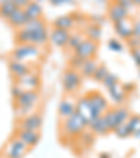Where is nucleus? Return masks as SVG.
Instances as JSON below:
<instances>
[{
    "mask_svg": "<svg viewBox=\"0 0 140 158\" xmlns=\"http://www.w3.org/2000/svg\"><path fill=\"white\" fill-rule=\"evenodd\" d=\"M42 56V49L41 46L34 44H24V45H17L15 49L11 53V59L20 60L24 63H35L41 59Z\"/></svg>",
    "mask_w": 140,
    "mask_h": 158,
    "instance_id": "nucleus-1",
    "label": "nucleus"
},
{
    "mask_svg": "<svg viewBox=\"0 0 140 158\" xmlns=\"http://www.w3.org/2000/svg\"><path fill=\"white\" fill-rule=\"evenodd\" d=\"M87 127H88V125L77 112H74L67 119L62 120V125H60V130L69 137H78L84 130H87Z\"/></svg>",
    "mask_w": 140,
    "mask_h": 158,
    "instance_id": "nucleus-2",
    "label": "nucleus"
},
{
    "mask_svg": "<svg viewBox=\"0 0 140 158\" xmlns=\"http://www.w3.org/2000/svg\"><path fill=\"white\" fill-rule=\"evenodd\" d=\"M102 116H104L109 130L113 131L118 126L128 122V119L130 118V112H129V109L125 106H118V108H113V109L109 108Z\"/></svg>",
    "mask_w": 140,
    "mask_h": 158,
    "instance_id": "nucleus-3",
    "label": "nucleus"
},
{
    "mask_svg": "<svg viewBox=\"0 0 140 158\" xmlns=\"http://www.w3.org/2000/svg\"><path fill=\"white\" fill-rule=\"evenodd\" d=\"M41 97L38 91H24L17 99H15V106L27 110L28 114H32L34 109L38 106Z\"/></svg>",
    "mask_w": 140,
    "mask_h": 158,
    "instance_id": "nucleus-4",
    "label": "nucleus"
},
{
    "mask_svg": "<svg viewBox=\"0 0 140 158\" xmlns=\"http://www.w3.org/2000/svg\"><path fill=\"white\" fill-rule=\"evenodd\" d=\"M81 83H83V77H81V74L77 72V70L67 69L65 73H63L62 84H63V88H65V91L67 94L76 93V91L80 88Z\"/></svg>",
    "mask_w": 140,
    "mask_h": 158,
    "instance_id": "nucleus-5",
    "label": "nucleus"
},
{
    "mask_svg": "<svg viewBox=\"0 0 140 158\" xmlns=\"http://www.w3.org/2000/svg\"><path fill=\"white\" fill-rule=\"evenodd\" d=\"M14 83H17L24 91H38L41 87V77L36 70H30L27 74L15 78Z\"/></svg>",
    "mask_w": 140,
    "mask_h": 158,
    "instance_id": "nucleus-6",
    "label": "nucleus"
},
{
    "mask_svg": "<svg viewBox=\"0 0 140 158\" xmlns=\"http://www.w3.org/2000/svg\"><path fill=\"white\" fill-rule=\"evenodd\" d=\"M76 112L86 120L87 125H90L95 118H98L97 114L94 112V109H92V106H91V104H90L87 95L80 97V98L76 101Z\"/></svg>",
    "mask_w": 140,
    "mask_h": 158,
    "instance_id": "nucleus-7",
    "label": "nucleus"
},
{
    "mask_svg": "<svg viewBox=\"0 0 140 158\" xmlns=\"http://www.w3.org/2000/svg\"><path fill=\"white\" fill-rule=\"evenodd\" d=\"M97 52H98V42H94V41H91V39L86 38L80 44V46L73 52V55L78 56L83 60H87V59H94Z\"/></svg>",
    "mask_w": 140,
    "mask_h": 158,
    "instance_id": "nucleus-8",
    "label": "nucleus"
},
{
    "mask_svg": "<svg viewBox=\"0 0 140 158\" xmlns=\"http://www.w3.org/2000/svg\"><path fill=\"white\" fill-rule=\"evenodd\" d=\"M28 147L25 146L23 141L18 137H14L9 141V144L6 146V150H4V154H6V158H24L25 154L28 152Z\"/></svg>",
    "mask_w": 140,
    "mask_h": 158,
    "instance_id": "nucleus-9",
    "label": "nucleus"
},
{
    "mask_svg": "<svg viewBox=\"0 0 140 158\" xmlns=\"http://www.w3.org/2000/svg\"><path fill=\"white\" fill-rule=\"evenodd\" d=\"M42 123H44V119H42V115L39 112H32V114L27 115L25 118L18 122V130H35L39 131L42 127Z\"/></svg>",
    "mask_w": 140,
    "mask_h": 158,
    "instance_id": "nucleus-10",
    "label": "nucleus"
},
{
    "mask_svg": "<svg viewBox=\"0 0 140 158\" xmlns=\"http://www.w3.org/2000/svg\"><path fill=\"white\" fill-rule=\"evenodd\" d=\"M87 98H88L90 104H91L94 112L97 114V116H102L109 109V104H108L107 98L101 93H98V91H92V93L87 94Z\"/></svg>",
    "mask_w": 140,
    "mask_h": 158,
    "instance_id": "nucleus-11",
    "label": "nucleus"
},
{
    "mask_svg": "<svg viewBox=\"0 0 140 158\" xmlns=\"http://www.w3.org/2000/svg\"><path fill=\"white\" fill-rule=\"evenodd\" d=\"M72 31H66V30H59V28H53L49 32V41L52 45L57 46V48H66L67 46L69 38H70Z\"/></svg>",
    "mask_w": 140,
    "mask_h": 158,
    "instance_id": "nucleus-12",
    "label": "nucleus"
},
{
    "mask_svg": "<svg viewBox=\"0 0 140 158\" xmlns=\"http://www.w3.org/2000/svg\"><path fill=\"white\" fill-rule=\"evenodd\" d=\"M113 30L121 38L123 39H129L130 36H133V20L130 17L125 18V20L115 23L113 24Z\"/></svg>",
    "mask_w": 140,
    "mask_h": 158,
    "instance_id": "nucleus-13",
    "label": "nucleus"
},
{
    "mask_svg": "<svg viewBox=\"0 0 140 158\" xmlns=\"http://www.w3.org/2000/svg\"><path fill=\"white\" fill-rule=\"evenodd\" d=\"M15 137H18L28 148H31V147H35L36 144L39 143L41 133L35 131V130H18Z\"/></svg>",
    "mask_w": 140,
    "mask_h": 158,
    "instance_id": "nucleus-14",
    "label": "nucleus"
},
{
    "mask_svg": "<svg viewBox=\"0 0 140 158\" xmlns=\"http://www.w3.org/2000/svg\"><path fill=\"white\" fill-rule=\"evenodd\" d=\"M57 112H59V118L60 120L67 119L69 116H72L76 112V101L70 97L67 98H63L59 104V108H57Z\"/></svg>",
    "mask_w": 140,
    "mask_h": 158,
    "instance_id": "nucleus-15",
    "label": "nucleus"
},
{
    "mask_svg": "<svg viewBox=\"0 0 140 158\" xmlns=\"http://www.w3.org/2000/svg\"><path fill=\"white\" fill-rule=\"evenodd\" d=\"M129 17H130V14H129L128 10H125L123 7L118 6L116 3L109 4V7H108V18L112 21L113 24L125 20V18H129Z\"/></svg>",
    "mask_w": 140,
    "mask_h": 158,
    "instance_id": "nucleus-16",
    "label": "nucleus"
},
{
    "mask_svg": "<svg viewBox=\"0 0 140 158\" xmlns=\"http://www.w3.org/2000/svg\"><path fill=\"white\" fill-rule=\"evenodd\" d=\"M9 69H10V73L13 74L14 78H18L21 76L27 74L31 69V64L28 63H24V62H20V60H14V59H10L9 62Z\"/></svg>",
    "mask_w": 140,
    "mask_h": 158,
    "instance_id": "nucleus-17",
    "label": "nucleus"
},
{
    "mask_svg": "<svg viewBox=\"0 0 140 158\" xmlns=\"http://www.w3.org/2000/svg\"><path fill=\"white\" fill-rule=\"evenodd\" d=\"M7 21H9V24L11 25V27L17 28V30H21V28L27 24L28 17H27V14H25L24 9H15V11L10 15Z\"/></svg>",
    "mask_w": 140,
    "mask_h": 158,
    "instance_id": "nucleus-18",
    "label": "nucleus"
},
{
    "mask_svg": "<svg viewBox=\"0 0 140 158\" xmlns=\"http://www.w3.org/2000/svg\"><path fill=\"white\" fill-rule=\"evenodd\" d=\"M88 129L91 133L97 134V136H105V134L109 133V127H108L107 122H105L104 116H98L92 120L91 123L88 125Z\"/></svg>",
    "mask_w": 140,
    "mask_h": 158,
    "instance_id": "nucleus-19",
    "label": "nucleus"
},
{
    "mask_svg": "<svg viewBox=\"0 0 140 158\" xmlns=\"http://www.w3.org/2000/svg\"><path fill=\"white\" fill-rule=\"evenodd\" d=\"M108 93H109V98L112 99V102H115L116 105H122L123 102L126 101V97H128V93L123 89L121 83L111 87V88L108 89Z\"/></svg>",
    "mask_w": 140,
    "mask_h": 158,
    "instance_id": "nucleus-20",
    "label": "nucleus"
},
{
    "mask_svg": "<svg viewBox=\"0 0 140 158\" xmlns=\"http://www.w3.org/2000/svg\"><path fill=\"white\" fill-rule=\"evenodd\" d=\"M76 27L74 18L72 14H66L60 15V17L53 20V28H59V30H66V31H72Z\"/></svg>",
    "mask_w": 140,
    "mask_h": 158,
    "instance_id": "nucleus-21",
    "label": "nucleus"
},
{
    "mask_svg": "<svg viewBox=\"0 0 140 158\" xmlns=\"http://www.w3.org/2000/svg\"><path fill=\"white\" fill-rule=\"evenodd\" d=\"M83 32H84V35H86L87 39H91V41H94V42H98L102 36L101 27L92 24V23H88V24H87V27L83 30Z\"/></svg>",
    "mask_w": 140,
    "mask_h": 158,
    "instance_id": "nucleus-22",
    "label": "nucleus"
},
{
    "mask_svg": "<svg viewBox=\"0 0 140 158\" xmlns=\"http://www.w3.org/2000/svg\"><path fill=\"white\" fill-rule=\"evenodd\" d=\"M97 67H98V63L95 62V59H87L83 62L78 73L81 74V77H92Z\"/></svg>",
    "mask_w": 140,
    "mask_h": 158,
    "instance_id": "nucleus-23",
    "label": "nucleus"
},
{
    "mask_svg": "<svg viewBox=\"0 0 140 158\" xmlns=\"http://www.w3.org/2000/svg\"><path fill=\"white\" fill-rule=\"evenodd\" d=\"M28 20H35V18H42V7L36 2H31L27 7L24 9Z\"/></svg>",
    "mask_w": 140,
    "mask_h": 158,
    "instance_id": "nucleus-24",
    "label": "nucleus"
},
{
    "mask_svg": "<svg viewBox=\"0 0 140 158\" xmlns=\"http://www.w3.org/2000/svg\"><path fill=\"white\" fill-rule=\"evenodd\" d=\"M86 39V35H84L83 31H77V32H72L70 34V38H69V42H67V46L66 48H69L70 51L74 52L76 49L80 46V44Z\"/></svg>",
    "mask_w": 140,
    "mask_h": 158,
    "instance_id": "nucleus-25",
    "label": "nucleus"
},
{
    "mask_svg": "<svg viewBox=\"0 0 140 158\" xmlns=\"http://www.w3.org/2000/svg\"><path fill=\"white\" fill-rule=\"evenodd\" d=\"M46 28V24L42 18H35V20H28L27 24L23 27V30L28 31V32H36V31H41Z\"/></svg>",
    "mask_w": 140,
    "mask_h": 158,
    "instance_id": "nucleus-26",
    "label": "nucleus"
},
{
    "mask_svg": "<svg viewBox=\"0 0 140 158\" xmlns=\"http://www.w3.org/2000/svg\"><path fill=\"white\" fill-rule=\"evenodd\" d=\"M31 36H32V44L38 45V46H42V45H45L49 41V32L46 28L36 31V32H31Z\"/></svg>",
    "mask_w": 140,
    "mask_h": 158,
    "instance_id": "nucleus-27",
    "label": "nucleus"
},
{
    "mask_svg": "<svg viewBox=\"0 0 140 158\" xmlns=\"http://www.w3.org/2000/svg\"><path fill=\"white\" fill-rule=\"evenodd\" d=\"M15 9L17 7L14 6V3L11 0H9V2H6V3H3L0 6V17L4 18V20H9V17L15 11Z\"/></svg>",
    "mask_w": 140,
    "mask_h": 158,
    "instance_id": "nucleus-28",
    "label": "nucleus"
},
{
    "mask_svg": "<svg viewBox=\"0 0 140 158\" xmlns=\"http://www.w3.org/2000/svg\"><path fill=\"white\" fill-rule=\"evenodd\" d=\"M108 74H109V70H108L107 66L105 64H98L97 70L94 72V74H92V78H94L95 81H98V83H102V80H104Z\"/></svg>",
    "mask_w": 140,
    "mask_h": 158,
    "instance_id": "nucleus-29",
    "label": "nucleus"
},
{
    "mask_svg": "<svg viewBox=\"0 0 140 158\" xmlns=\"http://www.w3.org/2000/svg\"><path fill=\"white\" fill-rule=\"evenodd\" d=\"M78 140H80L81 146H84V147H91L92 143H94V133L84 130L83 133L78 136Z\"/></svg>",
    "mask_w": 140,
    "mask_h": 158,
    "instance_id": "nucleus-30",
    "label": "nucleus"
},
{
    "mask_svg": "<svg viewBox=\"0 0 140 158\" xmlns=\"http://www.w3.org/2000/svg\"><path fill=\"white\" fill-rule=\"evenodd\" d=\"M128 126L130 133L133 134L134 131H137L140 129V115H130V118L128 119Z\"/></svg>",
    "mask_w": 140,
    "mask_h": 158,
    "instance_id": "nucleus-31",
    "label": "nucleus"
},
{
    "mask_svg": "<svg viewBox=\"0 0 140 158\" xmlns=\"http://www.w3.org/2000/svg\"><path fill=\"white\" fill-rule=\"evenodd\" d=\"M118 83H119V78H118V76L116 74H113V73H109V74L102 80V85H104L107 89H109L111 87L116 85Z\"/></svg>",
    "mask_w": 140,
    "mask_h": 158,
    "instance_id": "nucleus-32",
    "label": "nucleus"
},
{
    "mask_svg": "<svg viewBox=\"0 0 140 158\" xmlns=\"http://www.w3.org/2000/svg\"><path fill=\"white\" fill-rule=\"evenodd\" d=\"M108 49L112 52H116V53H121V52H123V44L115 38H111L108 41Z\"/></svg>",
    "mask_w": 140,
    "mask_h": 158,
    "instance_id": "nucleus-33",
    "label": "nucleus"
},
{
    "mask_svg": "<svg viewBox=\"0 0 140 158\" xmlns=\"http://www.w3.org/2000/svg\"><path fill=\"white\" fill-rule=\"evenodd\" d=\"M113 131H115V134L118 136V137H121V139H126V137H129V136L132 134L130 130H129L128 123H122V125L118 126Z\"/></svg>",
    "mask_w": 140,
    "mask_h": 158,
    "instance_id": "nucleus-34",
    "label": "nucleus"
},
{
    "mask_svg": "<svg viewBox=\"0 0 140 158\" xmlns=\"http://www.w3.org/2000/svg\"><path fill=\"white\" fill-rule=\"evenodd\" d=\"M83 62L84 60L83 59H80L78 56H76V55H73L72 57H70V60H69V69H73V70H80V67H81V64H83Z\"/></svg>",
    "mask_w": 140,
    "mask_h": 158,
    "instance_id": "nucleus-35",
    "label": "nucleus"
},
{
    "mask_svg": "<svg viewBox=\"0 0 140 158\" xmlns=\"http://www.w3.org/2000/svg\"><path fill=\"white\" fill-rule=\"evenodd\" d=\"M112 3H116L118 6L123 7V9L128 10V11H130L133 7H136L133 3V0H112Z\"/></svg>",
    "mask_w": 140,
    "mask_h": 158,
    "instance_id": "nucleus-36",
    "label": "nucleus"
},
{
    "mask_svg": "<svg viewBox=\"0 0 140 158\" xmlns=\"http://www.w3.org/2000/svg\"><path fill=\"white\" fill-rule=\"evenodd\" d=\"M128 46H130V49H140V38L136 36H130L129 39H126Z\"/></svg>",
    "mask_w": 140,
    "mask_h": 158,
    "instance_id": "nucleus-37",
    "label": "nucleus"
},
{
    "mask_svg": "<svg viewBox=\"0 0 140 158\" xmlns=\"http://www.w3.org/2000/svg\"><path fill=\"white\" fill-rule=\"evenodd\" d=\"M23 93H24V89L21 88V87L18 85L17 83H14V84H13V87H11V97H13V98H14V101H15V99H17L18 97H20Z\"/></svg>",
    "mask_w": 140,
    "mask_h": 158,
    "instance_id": "nucleus-38",
    "label": "nucleus"
},
{
    "mask_svg": "<svg viewBox=\"0 0 140 158\" xmlns=\"http://www.w3.org/2000/svg\"><path fill=\"white\" fill-rule=\"evenodd\" d=\"M132 59H133L134 64L140 69V49H132Z\"/></svg>",
    "mask_w": 140,
    "mask_h": 158,
    "instance_id": "nucleus-39",
    "label": "nucleus"
},
{
    "mask_svg": "<svg viewBox=\"0 0 140 158\" xmlns=\"http://www.w3.org/2000/svg\"><path fill=\"white\" fill-rule=\"evenodd\" d=\"M11 2L14 3V6L17 7V9H25L32 0H11Z\"/></svg>",
    "mask_w": 140,
    "mask_h": 158,
    "instance_id": "nucleus-40",
    "label": "nucleus"
},
{
    "mask_svg": "<svg viewBox=\"0 0 140 158\" xmlns=\"http://www.w3.org/2000/svg\"><path fill=\"white\" fill-rule=\"evenodd\" d=\"M52 6H62V4H74L76 0H49Z\"/></svg>",
    "mask_w": 140,
    "mask_h": 158,
    "instance_id": "nucleus-41",
    "label": "nucleus"
},
{
    "mask_svg": "<svg viewBox=\"0 0 140 158\" xmlns=\"http://www.w3.org/2000/svg\"><path fill=\"white\" fill-rule=\"evenodd\" d=\"M91 23L95 25H100V27H102L105 23V18L102 17V15H92L91 17Z\"/></svg>",
    "mask_w": 140,
    "mask_h": 158,
    "instance_id": "nucleus-42",
    "label": "nucleus"
},
{
    "mask_svg": "<svg viewBox=\"0 0 140 158\" xmlns=\"http://www.w3.org/2000/svg\"><path fill=\"white\" fill-rule=\"evenodd\" d=\"M133 36L140 38V18L133 21Z\"/></svg>",
    "mask_w": 140,
    "mask_h": 158,
    "instance_id": "nucleus-43",
    "label": "nucleus"
},
{
    "mask_svg": "<svg viewBox=\"0 0 140 158\" xmlns=\"http://www.w3.org/2000/svg\"><path fill=\"white\" fill-rule=\"evenodd\" d=\"M123 89H125V91H126V93H132V91H133V89H134V84L133 83H125V84H123Z\"/></svg>",
    "mask_w": 140,
    "mask_h": 158,
    "instance_id": "nucleus-44",
    "label": "nucleus"
},
{
    "mask_svg": "<svg viewBox=\"0 0 140 158\" xmlns=\"http://www.w3.org/2000/svg\"><path fill=\"white\" fill-rule=\"evenodd\" d=\"M98 158H112V157H111V154H108V152H101Z\"/></svg>",
    "mask_w": 140,
    "mask_h": 158,
    "instance_id": "nucleus-45",
    "label": "nucleus"
},
{
    "mask_svg": "<svg viewBox=\"0 0 140 158\" xmlns=\"http://www.w3.org/2000/svg\"><path fill=\"white\" fill-rule=\"evenodd\" d=\"M133 136L137 139V140H140V129H139V130H137V131H134V133H133Z\"/></svg>",
    "mask_w": 140,
    "mask_h": 158,
    "instance_id": "nucleus-46",
    "label": "nucleus"
},
{
    "mask_svg": "<svg viewBox=\"0 0 140 158\" xmlns=\"http://www.w3.org/2000/svg\"><path fill=\"white\" fill-rule=\"evenodd\" d=\"M133 3H134V6L140 7V0H133Z\"/></svg>",
    "mask_w": 140,
    "mask_h": 158,
    "instance_id": "nucleus-47",
    "label": "nucleus"
},
{
    "mask_svg": "<svg viewBox=\"0 0 140 158\" xmlns=\"http://www.w3.org/2000/svg\"><path fill=\"white\" fill-rule=\"evenodd\" d=\"M6 2H9V0H0V6H2L3 3H6Z\"/></svg>",
    "mask_w": 140,
    "mask_h": 158,
    "instance_id": "nucleus-48",
    "label": "nucleus"
},
{
    "mask_svg": "<svg viewBox=\"0 0 140 158\" xmlns=\"http://www.w3.org/2000/svg\"><path fill=\"white\" fill-rule=\"evenodd\" d=\"M32 2H36V3H38V2H42V0H32Z\"/></svg>",
    "mask_w": 140,
    "mask_h": 158,
    "instance_id": "nucleus-49",
    "label": "nucleus"
},
{
    "mask_svg": "<svg viewBox=\"0 0 140 158\" xmlns=\"http://www.w3.org/2000/svg\"><path fill=\"white\" fill-rule=\"evenodd\" d=\"M97 2H100V3H101V2H105V0H97Z\"/></svg>",
    "mask_w": 140,
    "mask_h": 158,
    "instance_id": "nucleus-50",
    "label": "nucleus"
}]
</instances>
